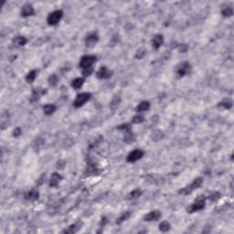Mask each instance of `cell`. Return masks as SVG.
<instances>
[{"instance_id":"obj_1","label":"cell","mask_w":234,"mask_h":234,"mask_svg":"<svg viewBox=\"0 0 234 234\" xmlns=\"http://www.w3.org/2000/svg\"><path fill=\"white\" fill-rule=\"evenodd\" d=\"M96 62V57L93 55L82 56L80 60V67L82 69V74L84 76H89L93 71V63Z\"/></svg>"},{"instance_id":"obj_2","label":"cell","mask_w":234,"mask_h":234,"mask_svg":"<svg viewBox=\"0 0 234 234\" xmlns=\"http://www.w3.org/2000/svg\"><path fill=\"white\" fill-rule=\"evenodd\" d=\"M62 16H63V12L62 10H55L53 12H51L50 14H49V16L47 18L48 24L50 26L57 25L60 21V19L62 18Z\"/></svg>"},{"instance_id":"obj_3","label":"cell","mask_w":234,"mask_h":234,"mask_svg":"<svg viewBox=\"0 0 234 234\" xmlns=\"http://www.w3.org/2000/svg\"><path fill=\"white\" fill-rule=\"evenodd\" d=\"M202 182H203V180H202L201 177L196 178L190 185H188V186L186 187L185 188H182V189H180L179 193H180V194H183V195H187V194H189V193H191L194 189H196V188H199V187L202 185Z\"/></svg>"},{"instance_id":"obj_4","label":"cell","mask_w":234,"mask_h":234,"mask_svg":"<svg viewBox=\"0 0 234 234\" xmlns=\"http://www.w3.org/2000/svg\"><path fill=\"white\" fill-rule=\"evenodd\" d=\"M90 93H80L77 95L76 98H75V100L73 102V105L76 108H79V107L82 106L83 104H85V103L90 100Z\"/></svg>"},{"instance_id":"obj_5","label":"cell","mask_w":234,"mask_h":234,"mask_svg":"<svg viewBox=\"0 0 234 234\" xmlns=\"http://www.w3.org/2000/svg\"><path fill=\"white\" fill-rule=\"evenodd\" d=\"M143 156H144V152H143L142 150L134 149V150L132 151V152H130L129 155L127 156L126 160H127V162H129V163H134L135 161L141 159V158L143 157Z\"/></svg>"},{"instance_id":"obj_6","label":"cell","mask_w":234,"mask_h":234,"mask_svg":"<svg viewBox=\"0 0 234 234\" xmlns=\"http://www.w3.org/2000/svg\"><path fill=\"white\" fill-rule=\"evenodd\" d=\"M205 204H206L205 199L199 198V199H198L189 207V209H188V211H189V212H195V211L201 210V209H203L205 208Z\"/></svg>"},{"instance_id":"obj_7","label":"cell","mask_w":234,"mask_h":234,"mask_svg":"<svg viewBox=\"0 0 234 234\" xmlns=\"http://www.w3.org/2000/svg\"><path fill=\"white\" fill-rule=\"evenodd\" d=\"M190 64L188 62H183L181 63L180 65H178L177 69V72L179 76H185L187 73H188L190 71Z\"/></svg>"},{"instance_id":"obj_8","label":"cell","mask_w":234,"mask_h":234,"mask_svg":"<svg viewBox=\"0 0 234 234\" xmlns=\"http://www.w3.org/2000/svg\"><path fill=\"white\" fill-rule=\"evenodd\" d=\"M99 40V37H98V35L96 33H90L87 36L85 42H86V46L89 48H93L94 47L96 43Z\"/></svg>"},{"instance_id":"obj_9","label":"cell","mask_w":234,"mask_h":234,"mask_svg":"<svg viewBox=\"0 0 234 234\" xmlns=\"http://www.w3.org/2000/svg\"><path fill=\"white\" fill-rule=\"evenodd\" d=\"M162 214L160 211L158 210H153L149 212L147 215L144 217V221H158L161 218Z\"/></svg>"},{"instance_id":"obj_10","label":"cell","mask_w":234,"mask_h":234,"mask_svg":"<svg viewBox=\"0 0 234 234\" xmlns=\"http://www.w3.org/2000/svg\"><path fill=\"white\" fill-rule=\"evenodd\" d=\"M33 14H34V8H33V6L31 5L26 4V5L23 6V7H22V9H21V15L24 18L32 16Z\"/></svg>"},{"instance_id":"obj_11","label":"cell","mask_w":234,"mask_h":234,"mask_svg":"<svg viewBox=\"0 0 234 234\" xmlns=\"http://www.w3.org/2000/svg\"><path fill=\"white\" fill-rule=\"evenodd\" d=\"M96 75H97V77L99 78V79H108V78H110V76H111V71L107 69L106 67H102V68H100V70L97 71V73H96Z\"/></svg>"},{"instance_id":"obj_12","label":"cell","mask_w":234,"mask_h":234,"mask_svg":"<svg viewBox=\"0 0 234 234\" xmlns=\"http://www.w3.org/2000/svg\"><path fill=\"white\" fill-rule=\"evenodd\" d=\"M62 176H60L59 174H58V173H53L50 177V180H49V186L52 187H56L59 186V182L62 181Z\"/></svg>"},{"instance_id":"obj_13","label":"cell","mask_w":234,"mask_h":234,"mask_svg":"<svg viewBox=\"0 0 234 234\" xmlns=\"http://www.w3.org/2000/svg\"><path fill=\"white\" fill-rule=\"evenodd\" d=\"M163 41H164V39H163V36L162 35H156L153 37L152 40V45L153 47L157 49L161 47V45L163 44Z\"/></svg>"},{"instance_id":"obj_14","label":"cell","mask_w":234,"mask_h":234,"mask_svg":"<svg viewBox=\"0 0 234 234\" xmlns=\"http://www.w3.org/2000/svg\"><path fill=\"white\" fill-rule=\"evenodd\" d=\"M25 199L27 200H30V201H33V200H36L39 199V193L35 190H30L28 192H27L25 194Z\"/></svg>"},{"instance_id":"obj_15","label":"cell","mask_w":234,"mask_h":234,"mask_svg":"<svg viewBox=\"0 0 234 234\" xmlns=\"http://www.w3.org/2000/svg\"><path fill=\"white\" fill-rule=\"evenodd\" d=\"M150 106H151V105H150V103H149V102H147V101H144V102L140 103L137 105L136 111H137V112H145V111L149 110Z\"/></svg>"},{"instance_id":"obj_16","label":"cell","mask_w":234,"mask_h":234,"mask_svg":"<svg viewBox=\"0 0 234 234\" xmlns=\"http://www.w3.org/2000/svg\"><path fill=\"white\" fill-rule=\"evenodd\" d=\"M55 111H56V107L53 104H46L43 106V112H44V114L47 115H52Z\"/></svg>"},{"instance_id":"obj_17","label":"cell","mask_w":234,"mask_h":234,"mask_svg":"<svg viewBox=\"0 0 234 234\" xmlns=\"http://www.w3.org/2000/svg\"><path fill=\"white\" fill-rule=\"evenodd\" d=\"M84 83V79L83 78H76V79H74L71 82V86L74 88V89H80L82 85H83Z\"/></svg>"},{"instance_id":"obj_18","label":"cell","mask_w":234,"mask_h":234,"mask_svg":"<svg viewBox=\"0 0 234 234\" xmlns=\"http://www.w3.org/2000/svg\"><path fill=\"white\" fill-rule=\"evenodd\" d=\"M13 42H14V45H16V46H18V47H20V46H24V45L27 43V40L24 37L18 36L13 40Z\"/></svg>"},{"instance_id":"obj_19","label":"cell","mask_w":234,"mask_h":234,"mask_svg":"<svg viewBox=\"0 0 234 234\" xmlns=\"http://www.w3.org/2000/svg\"><path fill=\"white\" fill-rule=\"evenodd\" d=\"M218 107H222V108H224V109H230L231 107H232V103H231V101L230 100H229V99H225V100H223V101H221L220 103L218 104Z\"/></svg>"},{"instance_id":"obj_20","label":"cell","mask_w":234,"mask_h":234,"mask_svg":"<svg viewBox=\"0 0 234 234\" xmlns=\"http://www.w3.org/2000/svg\"><path fill=\"white\" fill-rule=\"evenodd\" d=\"M79 229H80V227H78L77 224H72V225L69 226L67 229H65L63 230V233H71V234H72V233H75L76 231H78Z\"/></svg>"},{"instance_id":"obj_21","label":"cell","mask_w":234,"mask_h":234,"mask_svg":"<svg viewBox=\"0 0 234 234\" xmlns=\"http://www.w3.org/2000/svg\"><path fill=\"white\" fill-rule=\"evenodd\" d=\"M221 14L223 15V17H230L233 14V9L231 6H225L221 10Z\"/></svg>"},{"instance_id":"obj_22","label":"cell","mask_w":234,"mask_h":234,"mask_svg":"<svg viewBox=\"0 0 234 234\" xmlns=\"http://www.w3.org/2000/svg\"><path fill=\"white\" fill-rule=\"evenodd\" d=\"M37 77V71L33 70L31 71H29L28 74H27V76H26V81L28 82H33L34 80L36 79Z\"/></svg>"},{"instance_id":"obj_23","label":"cell","mask_w":234,"mask_h":234,"mask_svg":"<svg viewBox=\"0 0 234 234\" xmlns=\"http://www.w3.org/2000/svg\"><path fill=\"white\" fill-rule=\"evenodd\" d=\"M45 93V90H40V89H37V90H35L34 92H33V93H32V96H33V98H34V100H37L39 99V98L40 97V96H42Z\"/></svg>"},{"instance_id":"obj_24","label":"cell","mask_w":234,"mask_h":234,"mask_svg":"<svg viewBox=\"0 0 234 234\" xmlns=\"http://www.w3.org/2000/svg\"><path fill=\"white\" fill-rule=\"evenodd\" d=\"M170 229V224L168 221H163L159 224V230L161 231H168Z\"/></svg>"},{"instance_id":"obj_25","label":"cell","mask_w":234,"mask_h":234,"mask_svg":"<svg viewBox=\"0 0 234 234\" xmlns=\"http://www.w3.org/2000/svg\"><path fill=\"white\" fill-rule=\"evenodd\" d=\"M163 136H164V134L161 131H155L152 134V140H155V141L159 140V139L163 138Z\"/></svg>"},{"instance_id":"obj_26","label":"cell","mask_w":234,"mask_h":234,"mask_svg":"<svg viewBox=\"0 0 234 234\" xmlns=\"http://www.w3.org/2000/svg\"><path fill=\"white\" fill-rule=\"evenodd\" d=\"M130 217V212H124V214H122V216H121L118 220L116 221V223L117 224H121L122 222H124V221H126L128 218Z\"/></svg>"},{"instance_id":"obj_27","label":"cell","mask_w":234,"mask_h":234,"mask_svg":"<svg viewBox=\"0 0 234 234\" xmlns=\"http://www.w3.org/2000/svg\"><path fill=\"white\" fill-rule=\"evenodd\" d=\"M141 190L140 189H134L133 190L130 194H129V199H137L141 196Z\"/></svg>"},{"instance_id":"obj_28","label":"cell","mask_w":234,"mask_h":234,"mask_svg":"<svg viewBox=\"0 0 234 234\" xmlns=\"http://www.w3.org/2000/svg\"><path fill=\"white\" fill-rule=\"evenodd\" d=\"M144 121H145L144 116H142V115H135L132 119V123L133 124H141V123L144 122Z\"/></svg>"},{"instance_id":"obj_29","label":"cell","mask_w":234,"mask_h":234,"mask_svg":"<svg viewBox=\"0 0 234 234\" xmlns=\"http://www.w3.org/2000/svg\"><path fill=\"white\" fill-rule=\"evenodd\" d=\"M133 139H134V135H133L132 132L131 131L126 132L125 133V136L124 137V140L126 143H131V142H133Z\"/></svg>"},{"instance_id":"obj_30","label":"cell","mask_w":234,"mask_h":234,"mask_svg":"<svg viewBox=\"0 0 234 234\" xmlns=\"http://www.w3.org/2000/svg\"><path fill=\"white\" fill-rule=\"evenodd\" d=\"M57 82H58V78H57L56 75L53 74V75H51V76L49 78V85L55 86L57 84Z\"/></svg>"},{"instance_id":"obj_31","label":"cell","mask_w":234,"mask_h":234,"mask_svg":"<svg viewBox=\"0 0 234 234\" xmlns=\"http://www.w3.org/2000/svg\"><path fill=\"white\" fill-rule=\"evenodd\" d=\"M119 103H120V98L118 96H115L114 99H112V103H111V107L112 109H115L117 106V105L119 104Z\"/></svg>"},{"instance_id":"obj_32","label":"cell","mask_w":234,"mask_h":234,"mask_svg":"<svg viewBox=\"0 0 234 234\" xmlns=\"http://www.w3.org/2000/svg\"><path fill=\"white\" fill-rule=\"evenodd\" d=\"M145 55H146V50L144 49H140L137 50L136 54H135V58H136V59H142Z\"/></svg>"},{"instance_id":"obj_33","label":"cell","mask_w":234,"mask_h":234,"mask_svg":"<svg viewBox=\"0 0 234 234\" xmlns=\"http://www.w3.org/2000/svg\"><path fill=\"white\" fill-rule=\"evenodd\" d=\"M117 128H118L119 130H123V131H124L125 133H126V132L131 131V130H130V125H129V124H122V125L118 126Z\"/></svg>"},{"instance_id":"obj_34","label":"cell","mask_w":234,"mask_h":234,"mask_svg":"<svg viewBox=\"0 0 234 234\" xmlns=\"http://www.w3.org/2000/svg\"><path fill=\"white\" fill-rule=\"evenodd\" d=\"M220 197H221V194H220V193L214 192V193H212L211 195L209 196V199L210 200H212V201H215V200L218 199V198H220Z\"/></svg>"},{"instance_id":"obj_35","label":"cell","mask_w":234,"mask_h":234,"mask_svg":"<svg viewBox=\"0 0 234 234\" xmlns=\"http://www.w3.org/2000/svg\"><path fill=\"white\" fill-rule=\"evenodd\" d=\"M20 134H21V129H20V128H17V129H15V130H14L13 135H14L15 137L19 136Z\"/></svg>"}]
</instances>
